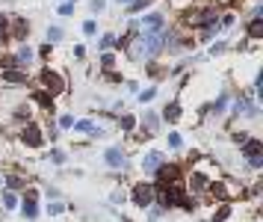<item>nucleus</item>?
<instances>
[{
  "mask_svg": "<svg viewBox=\"0 0 263 222\" xmlns=\"http://www.w3.org/2000/svg\"><path fill=\"white\" fill-rule=\"evenodd\" d=\"M71 125H74V119H71V116H62V119H59V128H71Z\"/></svg>",
  "mask_w": 263,
  "mask_h": 222,
  "instance_id": "30",
  "label": "nucleus"
},
{
  "mask_svg": "<svg viewBox=\"0 0 263 222\" xmlns=\"http://www.w3.org/2000/svg\"><path fill=\"white\" fill-rule=\"evenodd\" d=\"M42 83H45V89H48V95L53 98V95H59V92H65V80L59 77V74L53 71V68H45L42 71Z\"/></svg>",
  "mask_w": 263,
  "mask_h": 222,
  "instance_id": "2",
  "label": "nucleus"
},
{
  "mask_svg": "<svg viewBox=\"0 0 263 222\" xmlns=\"http://www.w3.org/2000/svg\"><path fill=\"white\" fill-rule=\"evenodd\" d=\"M154 175H157V181H160V184H175L180 172H177L175 166H166V163H160V166L154 169Z\"/></svg>",
  "mask_w": 263,
  "mask_h": 222,
  "instance_id": "5",
  "label": "nucleus"
},
{
  "mask_svg": "<svg viewBox=\"0 0 263 222\" xmlns=\"http://www.w3.org/2000/svg\"><path fill=\"white\" fill-rule=\"evenodd\" d=\"M133 202H136V207H148V204L154 202V187H151V184H136Z\"/></svg>",
  "mask_w": 263,
  "mask_h": 222,
  "instance_id": "3",
  "label": "nucleus"
},
{
  "mask_svg": "<svg viewBox=\"0 0 263 222\" xmlns=\"http://www.w3.org/2000/svg\"><path fill=\"white\" fill-rule=\"evenodd\" d=\"M62 210H65L62 202H51V204H48V213H51V216H56V213H62Z\"/></svg>",
  "mask_w": 263,
  "mask_h": 222,
  "instance_id": "15",
  "label": "nucleus"
},
{
  "mask_svg": "<svg viewBox=\"0 0 263 222\" xmlns=\"http://www.w3.org/2000/svg\"><path fill=\"white\" fill-rule=\"evenodd\" d=\"M231 24H234V15H231V12L222 15V27H231Z\"/></svg>",
  "mask_w": 263,
  "mask_h": 222,
  "instance_id": "31",
  "label": "nucleus"
},
{
  "mask_svg": "<svg viewBox=\"0 0 263 222\" xmlns=\"http://www.w3.org/2000/svg\"><path fill=\"white\" fill-rule=\"evenodd\" d=\"M142 30H166V21L160 12H151V15H145L142 18Z\"/></svg>",
  "mask_w": 263,
  "mask_h": 222,
  "instance_id": "7",
  "label": "nucleus"
},
{
  "mask_svg": "<svg viewBox=\"0 0 263 222\" xmlns=\"http://www.w3.org/2000/svg\"><path fill=\"white\" fill-rule=\"evenodd\" d=\"M260 36H263V24H260V12H254L251 27H248V39H260Z\"/></svg>",
  "mask_w": 263,
  "mask_h": 222,
  "instance_id": "11",
  "label": "nucleus"
},
{
  "mask_svg": "<svg viewBox=\"0 0 263 222\" xmlns=\"http://www.w3.org/2000/svg\"><path fill=\"white\" fill-rule=\"evenodd\" d=\"M225 101H228V98H219V101L213 104V113H222V110H225Z\"/></svg>",
  "mask_w": 263,
  "mask_h": 222,
  "instance_id": "28",
  "label": "nucleus"
},
{
  "mask_svg": "<svg viewBox=\"0 0 263 222\" xmlns=\"http://www.w3.org/2000/svg\"><path fill=\"white\" fill-rule=\"evenodd\" d=\"M59 39H62V30L59 27H51L48 30V42H59Z\"/></svg>",
  "mask_w": 263,
  "mask_h": 222,
  "instance_id": "16",
  "label": "nucleus"
},
{
  "mask_svg": "<svg viewBox=\"0 0 263 222\" xmlns=\"http://www.w3.org/2000/svg\"><path fill=\"white\" fill-rule=\"evenodd\" d=\"M169 148H180V133H169Z\"/></svg>",
  "mask_w": 263,
  "mask_h": 222,
  "instance_id": "23",
  "label": "nucleus"
},
{
  "mask_svg": "<svg viewBox=\"0 0 263 222\" xmlns=\"http://www.w3.org/2000/svg\"><path fill=\"white\" fill-rule=\"evenodd\" d=\"M104 3H106V0H92V9H98V12H101V9H104Z\"/></svg>",
  "mask_w": 263,
  "mask_h": 222,
  "instance_id": "32",
  "label": "nucleus"
},
{
  "mask_svg": "<svg viewBox=\"0 0 263 222\" xmlns=\"http://www.w3.org/2000/svg\"><path fill=\"white\" fill-rule=\"evenodd\" d=\"M157 125H160V122H157V116L145 113V128H148V130H157Z\"/></svg>",
  "mask_w": 263,
  "mask_h": 222,
  "instance_id": "14",
  "label": "nucleus"
},
{
  "mask_svg": "<svg viewBox=\"0 0 263 222\" xmlns=\"http://www.w3.org/2000/svg\"><path fill=\"white\" fill-rule=\"evenodd\" d=\"M133 125H136V119H133V116H124V119H122V128H124V130H130Z\"/></svg>",
  "mask_w": 263,
  "mask_h": 222,
  "instance_id": "24",
  "label": "nucleus"
},
{
  "mask_svg": "<svg viewBox=\"0 0 263 222\" xmlns=\"http://www.w3.org/2000/svg\"><path fill=\"white\" fill-rule=\"evenodd\" d=\"M163 119H166V122H177V119H180V104H177V101L166 104V110H163Z\"/></svg>",
  "mask_w": 263,
  "mask_h": 222,
  "instance_id": "10",
  "label": "nucleus"
},
{
  "mask_svg": "<svg viewBox=\"0 0 263 222\" xmlns=\"http://www.w3.org/2000/svg\"><path fill=\"white\" fill-rule=\"evenodd\" d=\"M148 3H151V0H130V3H127V9H130V12H139V9H145Z\"/></svg>",
  "mask_w": 263,
  "mask_h": 222,
  "instance_id": "13",
  "label": "nucleus"
},
{
  "mask_svg": "<svg viewBox=\"0 0 263 222\" xmlns=\"http://www.w3.org/2000/svg\"><path fill=\"white\" fill-rule=\"evenodd\" d=\"M116 3H119V6H127V3H130V0H116Z\"/></svg>",
  "mask_w": 263,
  "mask_h": 222,
  "instance_id": "35",
  "label": "nucleus"
},
{
  "mask_svg": "<svg viewBox=\"0 0 263 222\" xmlns=\"http://www.w3.org/2000/svg\"><path fill=\"white\" fill-rule=\"evenodd\" d=\"M59 12H62V15H71V12H74V3H62Z\"/></svg>",
  "mask_w": 263,
  "mask_h": 222,
  "instance_id": "29",
  "label": "nucleus"
},
{
  "mask_svg": "<svg viewBox=\"0 0 263 222\" xmlns=\"http://www.w3.org/2000/svg\"><path fill=\"white\" fill-rule=\"evenodd\" d=\"M160 163H163V154L151 151V154H145V160H142V169H145V172H154Z\"/></svg>",
  "mask_w": 263,
  "mask_h": 222,
  "instance_id": "8",
  "label": "nucleus"
},
{
  "mask_svg": "<svg viewBox=\"0 0 263 222\" xmlns=\"http://www.w3.org/2000/svg\"><path fill=\"white\" fill-rule=\"evenodd\" d=\"M154 95H157V89H145V92H139V101H145V104H148Z\"/></svg>",
  "mask_w": 263,
  "mask_h": 222,
  "instance_id": "21",
  "label": "nucleus"
},
{
  "mask_svg": "<svg viewBox=\"0 0 263 222\" xmlns=\"http://www.w3.org/2000/svg\"><path fill=\"white\" fill-rule=\"evenodd\" d=\"M0 42H6V27H0Z\"/></svg>",
  "mask_w": 263,
  "mask_h": 222,
  "instance_id": "34",
  "label": "nucleus"
},
{
  "mask_svg": "<svg viewBox=\"0 0 263 222\" xmlns=\"http://www.w3.org/2000/svg\"><path fill=\"white\" fill-rule=\"evenodd\" d=\"M101 65H104V68H112V65H116V56H112V54H104V56H101Z\"/></svg>",
  "mask_w": 263,
  "mask_h": 222,
  "instance_id": "20",
  "label": "nucleus"
},
{
  "mask_svg": "<svg viewBox=\"0 0 263 222\" xmlns=\"http://www.w3.org/2000/svg\"><path fill=\"white\" fill-rule=\"evenodd\" d=\"M21 136H24V142H27L30 148H39V145H42V130L35 128V125H27Z\"/></svg>",
  "mask_w": 263,
  "mask_h": 222,
  "instance_id": "6",
  "label": "nucleus"
},
{
  "mask_svg": "<svg viewBox=\"0 0 263 222\" xmlns=\"http://www.w3.org/2000/svg\"><path fill=\"white\" fill-rule=\"evenodd\" d=\"M3 80H6V83H27V71H12V68H3Z\"/></svg>",
  "mask_w": 263,
  "mask_h": 222,
  "instance_id": "9",
  "label": "nucleus"
},
{
  "mask_svg": "<svg viewBox=\"0 0 263 222\" xmlns=\"http://www.w3.org/2000/svg\"><path fill=\"white\" fill-rule=\"evenodd\" d=\"M21 187H24L21 178H9V190H21Z\"/></svg>",
  "mask_w": 263,
  "mask_h": 222,
  "instance_id": "26",
  "label": "nucleus"
},
{
  "mask_svg": "<svg viewBox=\"0 0 263 222\" xmlns=\"http://www.w3.org/2000/svg\"><path fill=\"white\" fill-rule=\"evenodd\" d=\"M51 160H53L56 166H62V163H65V154L59 151V148H53V151H51Z\"/></svg>",
  "mask_w": 263,
  "mask_h": 222,
  "instance_id": "18",
  "label": "nucleus"
},
{
  "mask_svg": "<svg viewBox=\"0 0 263 222\" xmlns=\"http://www.w3.org/2000/svg\"><path fill=\"white\" fill-rule=\"evenodd\" d=\"M83 33H86V36H95V33H98V24H95V21H83Z\"/></svg>",
  "mask_w": 263,
  "mask_h": 222,
  "instance_id": "19",
  "label": "nucleus"
},
{
  "mask_svg": "<svg viewBox=\"0 0 263 222\" xmlns=\"http://www.w3.org/2000/svg\"><path fill=\"white\" fill-rule=\"evenodd\" d=\"M71 128H74V130H80V133H92V130H95V125H92V122H74Z\"/></svg>",
  "mask_w": 263,
  "mask_h": 222,
  "instance_id": "12",
  "label": "nucleus"
},
{
  "mask_svg": "<svg viewBox=\"0 0 263 222\" xmlns=\"http://www.w3.org/2000/svg\"><path fill=\"white\" fill-rule=\"evenodd\" d=\"M104 160H106V166L109 169H124V151L122 148H106V154H104Z\"/></svg>",
  "mask_w": 263,
  "mask_h": 222,
  "instance_id": "4",
  "label": "nucleus"
},
{
  "mask_svg": "<svg viewBox=\"0 0 263 222\" xmlns=\"http://www.w3.org/2000/svg\"><path fill=\"white\" fill-rule=\"evenodd\" d=\"M15 202H18V199H15L12 193H3V204H6V207H15Z\"/></svg>",
  "mask_w": 263,
  "mask_h": 222,
  "instance_id": "25",
  "label": "nucleus"
},
{
  "mask_svg": "<svg viewBox=\"0 0 263 222\" xmlns=\"http://www.w3.org/2000/svg\"><path fill=\"white\" fill-rule=\"evenodd\" d=\"M27 33V24L24 21H15V36H24Z\"/></svg>",
  "mask_w": 263,
  "mask_h": 222,
  "instance_id": "27",
  "label": "nucleus"
},
{
  "mask_svg": "<svg viewBox=\"0 0 263 222\" xmlns=\"http://www.w3.org/2000/svg\"><path fill=\"white\" fill-rule=\"evenodd\" d=\"M112 45H116V36H104V39H101V48H104V51L112 48Z\"/></svg>",
  "mask_w": 263,
  "mask_h": 222,
  "instance_id": "22",
  "label": "nucleus"
},
{
  "mask_svg": "<svg viewBox=\"0 0 263 222\" xmlns=\"http://www.w3.org/2000/svg\"><path fill=\"white\" fill-rule=\"evenodd\" d=\"M228 216H231V207H222L219 213H213V222H225Z\"/></svg>",
  "mask_w": 263,
  "mask_h": 222,
  "instance_id": "17",
  "label": "nucleus"
},
{
  "mask_svg": "<svg viewBox=\"0 0 263 222\" xmlns=\"http://www.w3.org/2000/svg\"><path fill=\"white\" fill-rule=\"evenodd\" d=\"M243 154H245V160H248L251 169H260L263 166V142L257 136L254 139H245L243 142Z\"/></svg>",
  "mask_w": 263,
  "mask_h": 222,
  "instance_id": "1",
  "label": "nucleus"
},
{
  "mask_svg": "<svg viewBox=\"0 0 263 222\" xmlns=\"http://www.w3.org/2000/svg\"><path fill=\"white\" fill-rule=\"evenodd\" d=\"M6 24H9V18H6L3 12H0V27H6Z\"/></svg>",
  "mask_w": 263,
  "mask_h": 222,
  "instance_id": "33",
  "label": "nucleus"
}]
</instances>
